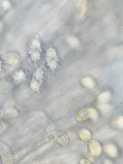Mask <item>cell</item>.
Returning a JSON list of instances; mask_svg holds the SVG:
<instances>
[{"instance_id":"6da1fadb","label":"cell","mask_w":123,"mask_h":164,"mask_svg":"<svg viewBox=\"0 0 123 164\" xmlns=\"http://www.w3.org/2000/svg\"><path fill=\"white\" fill-rule=\"evenodd\" d=\"M46 59L47 66L50 67L52 72L54 73L58 60L56 52L52 48H51L47 52Z\"/></svg>"},{"instance_id":"7a4b0ae2","label":"cell","mask_w":123,"mask_h":164,"mask_svg":"<svg viewBox=\"0 0 123 164\" xmlns=\"http://www.w3.org/2000/svg\"><path fill=\"white\" fill-rule=\"evenodd\" d=\"M44 73L40 67L38 68L34 73L31 83V86L33 90H39L40 87L41 85L43 82Z\"/></svg>"},{"instance_id":"3957f363","label":"cell","mask_w":123,"mask_h":164,"mask_svg":"<svg viewBox=\"0 0 123 164\" xmlns=\"http://www.w3.org/2000/svg\"><path fill=\"white\" fill-rule=\"evenodd\" d=\"M110 94L108 92H105L101 93L99 96V101L102 103H104L108 101L110 98Z\"/></svg>"},{"instance_id":"277c9868","label":"cell","mask_w":123,"mask_h":164,"mask_svg":"<svg viewBox=\"0 0 123 164\" xmlns=\"http://www.w3.org/2000/svg\"><path fill=\"white\" fill-rule=\"evenodd\" d=\"M82 82L85 86L89 88H92L94 85V83L92 80L89 77H85L82 79Z\"/></svg>"}]
</instances>
